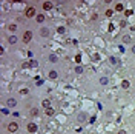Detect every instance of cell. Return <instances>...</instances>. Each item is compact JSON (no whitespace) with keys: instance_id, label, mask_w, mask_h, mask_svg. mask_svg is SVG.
Returning a JSON list of instances; mask_svg holds the SVG:
<instances>
[{"instance_id":"d4e9b609","label":"cell","mask_w":135,"mask_h":134,"mask_svg":"<svg viewBox=\"0 0 135 134\" xmlns=\"http://www.w3.org/2000/svg\"><path fill=\"white\" fill-rule=\"evenodd\" d=\"M49 60H51V62H57V55H51Z\"/></svg>"},{"instance_id":"cb8c5ba5","label":"cell","mask_w":135,"mask_h":134,"mask_svg":"<svg viewBox=\"0 0 135 134\" xmlns=\"http://www.w3.org/2000/svg\"><path fill=\"white\" fill-rule=\"evenodd\" d=\"M126 25H127V23H126V20H121V22H120V26H121V28H124Z\"/></svg>"},{"instance_id":"7c38bea8","label":"cell","mask_w":135,"mask_h":134,"mask_svg":"<svg viewBox=\"0 0 135 134\" xmlns=\"http://www.w3.org/2000/svg\"><path fill=\"white\" fill-rule=\"evenodd\" d=\"M54 113H55V111H54V108H46V109H45V114H46V116H54Z\"/></svg>"},{"instance_id":"2e32d148","label":"cell","mask_w":135,"mask_h":134,"mask_svg":"<svg viewBox=\"0 0 135 134\" xmlns=\"http://www.w3.org/2000/svg\"><path fill=\"white\" fill-rule=\"evenodd\" d=\"M29 114H31V117H35V116H37V114H38V109H37V108H31Z\"/></svg>"},{"instance_id":"9a60e30c","label":"cell","mask_w":135,"mask_h":134,"mask_svg":"<svg viewBox=\"0 0 135 134\" xmlns=\"http://www.w3.org/2000/svg\"><path fill=\"white\" fill-rule=\"evenodd\" d=\"M132 42V39H130V35H123V43H130Z\"/></svg>"},{"instance_id":"ba28073f","label":"cell","mask_w":135,"mask_h":134,"mask_svg":"<svg viewBox=\"0 0 135 134\" xmlns=\"http://www.w3.org/2000/svg\"><path fill=\"white\" fill-rule=\"evenodd\" d=\"M28 131L29 133H35L37 131V125H35V123H28Z\"/></svg>"},{"instance_id":"603a6c76","label":"cell","mask_w":135,"mask_h":134,"mask_svg":"<svg viewBox=\"0 0 135 134\" xmlns=\"http://www.w3.org/2000/svg\"><path fill=\"white\" fill-rule=\"evenodd\" d=\"M75 73H77V74H81V73H83V68H81V66H77V68H75Z\"/></svg>"},{"instance_id":"30bf717a","label":"cell","mask_w":135,"mask_h":134,"mask_svg":"<svg viewBox=\"0 0 135 134\" xmlns=\"http://www.w3.org/2000/svg\"><path fill=\"white\" fill-rule=\"evenodd\" d=\"M48 77H49V79H52V80H55L57 77H58V74H57V71H49V74H48Z\"/></svg>"},{"instance_id":"52a82bcc","label":"cell","mask_w":135,"mask_h":134,"mask_svg":"<svg viewBox=\"0 0 135 134\" xmlns=\"http://www.w3.org/2000/svg\"><path fill=\"white\" fill-rule=\"evenodd\" d=\"M43 9H45V11L52 9V2H43Z\"/></svg>"},{"instance_id":"e0dca14e","label":"cell","mask_w":135,"mask_h":134,"mask_svg":"<svg viewBox=\"0 0 135 134\" xmlns=\"http://www.w3.org/2000/svg\"><path fill=\"white\" fill-rule=\"evenodd\" d=\"M8 29H9L11 32H15V31H17V25H15V23H11V25L8 26Z\"/></svg>"},{"instance_id":"7402d4cb","label":"cell","mask_w":135,"mask_h":134,"mask_svg":"<svg viewBox=\"0 0 135 134\" xmlns=\"http://www.w3.org/2000/svg\"><path fill=\"white\" fill-rule=\"evenodd\" d=\"M65 31H66V28H65V26H60L58 29H57V32H58V34H63Z\"/></svg>"},{"instance_id":"f1b7e54d","label":"cell","mask_w":135,"mask_h":134,"mask_svg":"<svg viewBox=\"0 0 135 134\" xmlns=\"http://www.w3.org/2000/svg\"><path fill=\"white\" fill-rule=\"evenodd\" d=\"M130 51H132V54H135V45H134L132 48H130Z\"/></svg>"},{"instance_id":"ac0fdd59","label":"cell","mask_w":135,"mask_h":134,"mask_svg":"<svg viewBox=\"0 0 135 134\" xmlns=\"http://www.w3.org/2000/svg\"><path fill=\"white\" fill-rule=\"evenodd\" d=\"M100 83H101V85H108V83H109V79H108V77H101V79H100Z\"/></svg>"},{"instance_id":"7a4b0ae2","label":"cell","mask_w":135,"mask_h":134,"mask_svg":"<svg viewBox=\"0 0 135 134\" xmlns=\"http://www.w3.org/2000/svg\"><path fill=\"white\" fill-rule=\"evenodd\" d=\"M17 129H18V123H17V122H11V123L8 125V131H9V133H15Z\"/></svg>"},{"instance_id":"44dd1931","label":"cell","mask_w":135,"mask_h":134,"mask_svg":"<svg viewBox=\"0 0 135 134\" xmlns=\"http://www.w3.org/2000/svg\"><path fill=\"white\" fill-rule=\"evenodd\" d=\"M109 62H111L112 65H117V63H118V60H117L115 57H111V59H109Z\"/></svg>"},{"instance_id":"8fae6325","label":"cell","mask_w":135,"mask_h":134,"mask_svg":"<svg viewBox=\"0 0 135 134\" xmlns=\"http://www.w3.org/2000/svg\"><path fill=\"white\" fill-rule=\"evenodd\" d=\"M41 105H43L45 109H46V108H51V100L49 99H45L43 102H41Z\"/></svg>"},{"instance_id":"8992f818","label":"cell","mask_w":135,"mask_h":134,"mask_svg":"<svg viewBox=\"0 0 135 134\" xmlns=\"http://www.w3.org/2000/svg\"><path fill=\"white\" fill-rule=\"evenodd\" d=\"M49 34H51V31L48 28H41L40 29V35L41 37H49Z\"/></svg>"},{"instance_id":"83f0119b","label":"cell","mask_w":135,"mask_h":134,"mask_svg":"<svg viewBox=\"0 0 135 134\" xmlns=\"http://www.w3.org/2000/svg\"><path fill=\"white\" fill-rule=\"evenodd\" d=\"M117 134H127V133H126V131H124V129H120V131H118Z\"/></svg>"},{"instance_id":"6da1fadb","label":"cell","mask_w":135,"mask_h":134,"mask_svg":"<svg viewBox=\"0 0 135 134\" xmlns=\"http://www.w3.org/2000/svg\"><path fill=\"white\" fill-rule=\"evenodd\" d=\"M35 15V8L34 6H29V8L25 11V17H34Z\"/></svg>"},{"instance_id":"5bb4252c","label":"cell","mask_w":135,"mask_h":134,"mask_svg":"<svg viewBox=\"0 0 135 134\" xmlns=\"http://www.w3.org/2000/svg\"><path fill=\"white\" fill-rule=\"evenodd\" d=\"M77 120H78V122H86V116L83 113H80L78 116H77Z\"/></svg>"},{"instance_id":"484cf974","label":"cell","mask_w":135,"mask_h":134,"mask_svg":"<svg viewBox=\"0 0 135 134\" xmlns=\"http://www.w3.org/2000/svg\"><path fill=\"white\" fill-rule=\"evenodd\" d=\"M106 15H108V17H111V15H112V11H111V9H108V11H106Z\"/></svg>"},{"instance_id":"9c48e42d","label":"cell","mask_w":135,"mask_h":134,"mask_svg":"<svg viewBox=\"0 0 135 134\" xmlns=\"http://www.w3.org/2000/svg\"><path fill=\"white\" fill-rule=\"evenodd\" d=\"M8 43L9 45H15L17 43V37H15V35H9L8 37Z\"/></svg>"},{"instance_id":"3957f363","label":"cell","mask_w":135,"mask_h":134,"mask_svg":"<svg viewBox=\"0 0 135 134\" xmlns=\"http://www.w3.org/2000/svg\"><path fill=\"white\" fill-rule=\"evenodd\" d=\"M6 106H8V108H15V106H17V100L12 99V97H9V99L6 100Z\"/></svg>"},{"instance_id":"5b68a950","label":"cell","mask_w":135,"mask_h":134,"mask_svg":"<svg viewBox=\"0 0 135 134\" xmlns=\"http://www.w3.org/2000/svg\"><path fill=\"white\" fill-rule=\"evenodd\" d=\"M32 66H38V62L37 60H31V62H28V63L23 65V68H32Z\"/></svg>"},{"instance_id":"d6986e66","label":"cell","mask_w":135,"mask_h":134,"mask_svg":"<svg viewBox=\"0 0 135 134\" xmlns=\"http://www.w3.org/2000/svg\"><path fill=\"white\" fill-rule=\"evenodd\" d=\"M129 80H123V82H121V86H123V88H129Z\"/></svg>"},{"instance_id":"277c9868","label":"cell","mask_w":135,"mask_h":134,"mask_svg":"<svg viewBox=\"0 0 135 134\" xmlns=\"http://www.w3.org/2000/svg\"><path fill=\"white\" fill-rule=\"evenodd\" d=\"M31 39H32V32H31V31H26V32L23 34V42H25V43H29Z\"/></svg>"},{"instance_id":"ffe728a7","label":"cell","mask_w":135,"mask_h":134,"mask_svg":"<svg viewBox=\"0 0 135 134\" xmlns=\"http://www.w3.org/2000/svg\"><path fill=\"white\" fill-rule=\"evenodd\" d=\"M123 9H124V6L121 5V3H118V5L115 6V11H123Z\"/></svg>"},{"instance_id":"4316f807","label":"cell","mask_w":135,"mask_h":134,"mask_svg":"<svg viewBox=\"0 0 135 134\" xmlns=\"http://www.w3.org/2000/svg\"><path fill=\"white\" fill-rule=\"evenodd\" d=\"M20 94H28V89H26V88H25V89H22Z\"/></svg>"},{"instance_id":"4fadbf2b","label":"cell","mask_w":135,"mask_h":134,"mask_svg":"<svg viewBox=\"0 0 135 134\" xmlns=\"http://www.w3.org/2000/svg\"><path fill=\"white\" fill-rule=\"evenodd\" d=\"M35 20H37L38 23H43V22H45V15L43 14H37V15H35Z\"/></svg>"}]
</instances>
